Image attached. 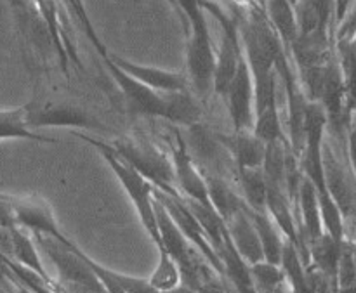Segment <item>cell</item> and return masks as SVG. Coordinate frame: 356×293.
<instances>
[{"mask_svg": "<svg viewBox=\"0 0 356 293\" xmlns=\"http://www.w3.org/2000/svg\"><path fill=\"white\" fill-rule=\"evenodd\" d=\"M348 153H350L351 169L356 176V124L351 127L350 135H348Z\"/></svg>", "mask_w": 356, "mask_h": 293, "instance_id": "cell-25", "label": "cell"}, {"mask_svg": "<svg viewBox=\"0 0 356 293\" xmlns=\"http://www.w3.org/2000/svg\"><path fill=\"white\" fill-rule=\"evenodd\" d=\"M167 101V122L183 125V127H193L200 122L202 110L197 99L188 90L183 92L165 94Z\"/></svg>", "mask_w": 356, "mask_h": 293, "instance_id": "cell-19", "label": "cell"}, {"mask_svg": "<svg viewBox=\"0 0 356 293\" xmlns=\"http://www.w3.org/2000/svg\"><path fill=\"white\" fill-rule=\"evenodd\" d=\"M243 201L250 210L264 212L268 201V181L263 169H238Z\"/></svg>", "mask_w": 356, "mask_h": 293, "instance_id": "cell-20", "label": "cell"}, {"mask_svg": "<svg viewBox=\"0 0 356 293\" xmlns=\"http://www.w3.org/2000/svg\"><path fill=\"white\" fill-rule=\"evenodd\" d=\"M225 99L228 104L235 132L252 131L254 124H256V85H254L252 69L247 61L245 49H243L238 69H236L235 78H233Z\"/></svg>", "mask_w": 356, "mask_h": 293, "instance_id": "cell-7", "label": "cell"}, {"mask_svg": "<svg viewBox=\"0 0 356 293\" xmlns=\"http://www.w3.org/2000/svg\"><path fill=\"white\" fill-rule=\"evenodd\" d=\"M6 139H28V141L47 142L56 144V139L47 135L35 134L26 124V108H14V110H0V141Z\"/></svg>", "mask_w": 356, "mask_h": 293, "instance_id": "cell-17", "label": "cell"}, {"mask_svg": "<svg viewBox=\"0 0 356 293\" xmlns=\"http://www.w3.org/2000/svg\"><path fill=\"white\" fill-rule=\"evenodd\" d=\"M7 200L13 207L14 217H16L19 228L28 229L31 235H45L63 243H70V240L59 231L58 222H56L54 214H52L47 201L38 196H7Z\"/></svg>", "mask_w": 356, "mask_h": 293, "instance_id": "cell-10", "label": "cell"}, {"mask_svg": "<svg viewBox=\"0 0 356 293\" xmlns=\"http://www.w3.org/2000/svg\"><path fill=\"white\" fill-rule=\"evenodd\" d=\"M214 137L232 156L233 162L236 163V169H263L266 142L257 137L252 131L233 132V134L214 132Z\"/></svg>", "mask_w": 356, "mask_h": 293, "instance_id": "cell-12", "label": "cell"}, {"mask_svg": "<svg viewBox=\"0 0 356 293\" xmlns=\"http://www.w3.org/2000/svg\"><path fill=\"white\" fill-rule=\"evenodd\" d=\"M235 293H236V292H235Z\"/></svg>", "mask_w": 356, "mask_h": 293, "instance_id": "cell-30", "label": "cell"}, {"mask_svg": "<svg viewBox=\"0 0 356 293\" xmlns=\"http://www.w3.org/2000/svg\"><path fill=\"white\" fill-rule=\"evenodd\" d=\"M75 135L82 139V141L89 142L90 146H94V148L99 151V155L106 160L110 169L113 170V174L117 176L118 183L122 184V187H124L125 193H127L129 200H131L132 205H134L136 212H138L139 219H141L143 228L146 229V233L149 235L152 242L159 246L160 231H159V222H156V212H155V186H153L145 176H141L134 167H131L125 160H122L120 156H118V153L111 148V144L96 141V139L89 137V135H83V134H75Z\"/></svg>", "mask_w": 356, "mask_h": 293, "instance_id": "cell-1", "label": "cell"}, {"mask_svg": "<svg viewBox=\"0 0 356 293\" xmlns=\"http://www.w3.org/2000/svg\"><path fill=\"white\" fill-rule=\"evenodd\" d=\"M167 2H169V3H170V6H172V9H174V10H176V12H177V14H179V9H177V3H176V0H167Z\"/></svg>", "mask_w": 356, "mask_h": 293, "instance_id": "cell-27", "label": "cell"}, {"mask_svg": "<svg viewBox=\"0 0 356 293\" xmlns=\"http://www.w3.org/2000/svg\"><path fill=\"white\" fill-rule=\"evenodd\" d=\"M160 293H198V292H197V290H195V288L188 287V285L181 283V285H177V287H176V288H170V290H165V292H160Z\"/></svg>", "mask_w": 356, "mask_h": 293, "instance_id": "cell-26", "label": "cell"}, {"mask_svg": "<svg viewBox=\"0 0 356 293\" xmlns=\"http://www.w3.org/2000/svg\"><path fill=\"white\" fill-rule=\"evenodd\" d=\"M0 61H2V56H0Z\"/></svg>", "mask_w": 356, "mask_h": 293, "instance_id": "cell-29", "label": "cell"}, {"mask_svg": "<svg viewBox=\"0 0 356 293\" xmlns=\"http://www.w3.org/2000/svg\"><path fill=\"white\" fill-rule=\"evenodd\" d=\"M344 85L351 101L356 103V45H351L344 56Z\"/></svg>", "mask_w": 356, "mask_h": 293, "instance_id": "cell-24", "label": "cell"}, {"mask_svg": "<svg viewBox=\"0 0 356 293\" xmlns=\"http://www.w3.org/2000/svg\"><path fill=\"white\" fill-rule=\"evenodd\" d=\"M226 229L229 233L233 245L238 250L240 256L247 260L249 264H256L264 260L263 245H261L259 235L254 226L252 219H250L247 205H243L229 221L225 222Z\"/></svg>", "mask_w": 356, "mask_h": 293, "instance_id": "cell-13", "label": "cell"}, {"mask_svg": "<svg viewBox=\"0 0 356 293\" xmlns=\"http://www.w3.org/2000/svg\"><path fill=\"white\" fill-rule=\"evenodd\" d=\"M148 281L152 283V287L155 290H159V293L170 290V288H176L177 285L183 283L179 264L162 246L159 249V264H156L155 271L148 278Z\"/></svg>", "mask_w": 356, "mask_h": 293, "instance_id": "cell-22", "label": "cell"}, {"mask_svg": "<svg viewBox=\"0 0 356 293\" xmlns=\"http://www.w3.org/2000/svg\"><path fill=\"white\" fill-rule=\"evenodd\" d=\"M33 238L58 269L59 285L66 293H108L79 246L45 235H33Z\"/></svg>", "mask_w": 356, "mask_h": 293, "instance_id": "cell-2", "label": "cell"}, {"mask_svg": "<svg viewBox=\"0 0 356 293\" xmlns=\"http://www.w3.org/2000/svg\"><path fill=\"white\" fill-rule=\"evenodd\" d=\"M24 108H26V124L30 128L68 127L97 132L108 131L106 125L90 111L68 101L33 99L31 103L24 104Z\"/></svg>", "mask_w": 356, "mask_h": 293, "instance_id": "cell-3", "label": "cell"}, {"mask_svg": "<svg viewBox=\"0 0 356 293\" xmlns=\"http://www.w3.org/2000/svg\"><path fill=\"white\" fill-rule=\"evenodd\" d=\"M108 69L111 73V78L120 89L122 96H124L125 106L131 113L139 115V117L148 118H163L167 117V101L165 94L156 92L152 87L145 85L139 80L132 78L131 75L115 66L111 61H106Z\"/></svg>", "mask_w": 356, "mask_h": 293, "instance_id": "cell-8", "label": "cell"}, {"mask_svg": "<svg viewBox=\"0 0 356 293\" xmlns=\"http://www.w3.org/2000/svg\"><path fill=\"white\" fill-rule=\"evenodd\" d=\"M188 80L200 97H209L214 92L216 51L212 44L207 21L193 24L188 31L186 47Z\"/></svg>", "mask_w": 356, "mask_h": 293, "instance_id": "cell-5", "label": "cell"}, {"mask_svg": "<svg viewBox=\"0 0 356 293\" xmlns=\"http://www.w3.org/2000/svg\"><path fill=\"white\" fill-rule=\"evenodd\" d=\"M104 61H111L115 66H118L120 69H124L127 75H131L132 78L139 80L145 85L152 87L153 90L162 94H170V92H183V90L190 89V80L186 75L177 72H169V69L155 68V66H145L138 65V62L131 61L127 58H122L117 54H108V58Z\"/></svg>", "mask_w": 356, "mask_h": 293, "instance_id": "cell-11", "label": "cell"}, {"mask_svg": "<svg viewBox=\"0 0 356 293\" xmlns=\"http://www.w3.org/2000/svg\"><path fill=\"white\" fill-rule=\"evenodd\" d=\"M170 158H172L174 176H176V187L183 194V198L198 201L202 205H212L205 174L195 163L193 155L190 153L183 135H176V146L172 148Z\"/></svg>", "mask_w": 356, "mask_h": 293, "instance_id": "cell-9", "label": "cell"}, {"mask_svg": "<svg viewBox=\"0 0 356 293\" xmlns=\"http://www.w3.org/2000/svg\"><path fill=\"white\" fill-rule=\"evenodd\" d=\"M111 148L118 153L122 160L134 167L141 176H145L156 190L172 196H183L176 187L172 158H165L153 146L143 142H113Z\"/></svg>", "mask_w": 356, "mask_h": 293, "instance_id": "cell-4", "label": "cell"}, {"mask_svg": "<svg viewBox=\"0 0 356 293\" xmlns=\"http://www.w3.org/2000/svg\"><path fill=\"white\" fill-rule=\"evenodd\" d=\"M299 2H301V0H291V3H292V6H296V9H298Z\"/></svg>", "mask_w": 356, "mask_h": 293, "instance_id": "cell-28", "label": "cell"}, {"mask_svg": "<svg viewBox=\"0 0 356 293\" xmlns=\"http://www.w3.org/2000/svg\"><path fill=\"white\" fill-rule=\"evenodd\" d=\"M249 210L250 219H252L254 226L257 229V235H259L261 245H263V252H264V260L271 264H277L280 266L282 264V252H284V245H285V236L284 233L280 231V228L277 226V222L271 219V215L268 214V210L264 212H256V210Z\"/></svg>", "mask_w": 356, "mask_h": 293, "instance_id": "cell-16", "label": "cell"}, {"mask_svg": "<svg viewBox=\"0 0 356 293\" xmlns=\"http://www.w3.org/2000/svg\"><path fill=\"white\" fill-rule=\"evenodd\" d=\"M205 181H207L209 196H211V203L214 205L216 210L222 217V221H229L240 208L245 205L243 198H240L221 177L216 174H205Z\"/></svg>", "mask_w": 356, "mask_h": 293, "instance_id": "cell-18", "label": "cell"}, {"mask_svg": "<svg viewBox=\"0 0 356 293\" xmlns=\"http://www.w3.org/2000/svg\"><path fill=\"white\" fill-rule=\"evenodd\" d=\"M264 14H266L268 21L284 44L285 52L291 54L292 45L301 35L296 6H292L291 0H266L264 2Z\"/></svg>", "mask_w": 356, "mask_h": 293, "instance_id": "cell-14", "label": "cell"}, {"mask_svg": "<svg viewBox=\"0 0 356 293\" xmlns=\"http://www.w3.org/2000/svg\"><path fill=\"white\" fill-rule=\"evenodd\" d=\"M219 257H221L222 267H225L226 281L233 285L236 293H257L252 281L250 264L235 249L228 229L225 231V245L219 250Z\"/></svg>", "mask_w": 356, "mask_h": 293, "instance_id": "cell-15", "label": "cell"}, {"mask_svg": "<svg viewBox=\"0 0 356 293\" xmlns=\"http://www.w3.org/2000/svg\"><path fill=\"white\" fill-rule=\"evenodd\" d=\"M10 257H14L21 266L37 274L38 278H42L45 283H52L49 274L45 273L44 266H42L40 256L37 252V245L19 226L13 229V256Z\"/></svg>", "mask_w": 356, "mask_h": 293, "instance_id": "cell-21", "label": "cell"}, {"mask_svg": "<svg viewBox=\"0 0 356 293\" xmlns=\"http://www.w3.org/2000/svg\"><path fill=\"white\" fill-rule=\"evenodd\" d=\"M252 281L257 293H275L285 283V274L282 266L271 264L268 260L250 264Z\"/></svg>", "mask_w": 356, "mask_h": 293, "instance_id": "cell-23", "label": "cell"}, {"mask_svg": "<svg viewBox=\"0 0 356 293\" xmlns=\"http://www.w3.org/2000/svg\"><path fill=\"white\" fill-rule=\"evenodd\" d=\"M155 198L167 208V212L170 214V217L174 219L179 229L183 231V235L190 240L191 245L202 253L205 260L209 262V266L216 271V273L221 276L222 281H226L225 278V267H222V260L219 257L218 250L212 246V243L209 242L207 233L204 231L202 224L198 222V219L195 217L193 210L188 205L186 198L183 196H172V194H167L163 191L156 190L155 187Z\"/></svg>", "mask_w": 356, "mask_h": 293, "instance_id": "cell-6", "label": "cell"}]
</instances>
